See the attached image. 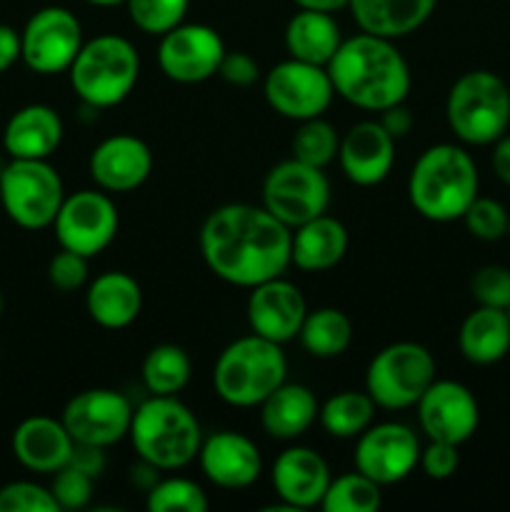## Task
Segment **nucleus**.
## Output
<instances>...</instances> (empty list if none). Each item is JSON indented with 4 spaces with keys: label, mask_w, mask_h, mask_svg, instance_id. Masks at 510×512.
Instances as JSON below:
<instances>
[{
    "label": "nucleus",
    "mask_w": 510,
    "mask_h": 512,
    "mask_svg": "<svg viewBox=\"0 0 510 512\" xmlns=\"http://www.w3.org/2000/svg\"><path fill=\"white\" fill-rule=\"evenodd\" d=\"M435 380V358L425 345L400 340L385 345L365 370V393L383 410L415 408Z\"/></svg>",
    "instance_id": "nucleus-8"
},
{
    "label": "nucleus",
    "mask_w": 510,
    "mask_h": 512,
    "mask_svg": "<svg viewBox=\"0 0 510 512\" xmlns=\"http://www.w3.org/2000/svg\"><path fill=\"white\" fill-rule=\"evenodd\" d=\"M415 410L425 438L453 443L458 448L473 438L480 425L478 400L458 380L435 378L423 398L415 403Z\"/></svg>",
    "instance_id": "nucleus-17"
},
{
    "label": "nucleus",
    "mask_w": 510,
    "mask_h": 512,
    "mask_svg": "<svg viewBox=\"0 0 510 512\" xmlns=\"http://www.w3.org/2000/svg\"><path fill=\"white\" fill-rule=\"evenodd\" d=\"M355 443V470L383 485L403 483L420 463V440L408 425L378 423L360 433Z\"/></svg>",
    "instance_id": "nucleus-16"
},
{
    "label": "nucleus",
    "mask_w": 510,
    "mask_h": 512,
    "mask_svg": "<svg viewBox=\"0 0 510 512\" xmlns=\"http://www.w3.org/2000/svg\"><path fill=\"white\" fill-rule=\"evenodd\" d=\"M348 245V228L338 218L323 213L293 228L290 265L303 273H325L345 258Z\"/></svg>",
    "instance_id": "nucleus-26"
},
{
    "label": "nucleus",
    "mask_w": 510,
    "mask_h": 512,
    "mask_svg": "<svg viewBox=\"0 0 510 512\" xmlns=\"http://www.w3.org/2000/svg\"><path fill=\"white\" fill-rule=\"evenodd\" d=\"M288 360L283 345L250 333L233 340L213 368L215 393L233 408H258L278 385L285 383Z\"/></svg>",
    "instance_id": "nucleus-5"
},
{
    "label": "nucleus",
    "mask_w": 510,
    "mask_h": 512,
    "mask_svg": "<svg viewBox=\"0 0 510 512\" xmlns=\"http://www.w3.org/2000/svg\"><path fill=\"white\" fill-rule=\"evenodd\" d=\"M105 463H108V458H105V448H98V445H85V443H75L73 453H70V460H68V465L78 468L80 473L90 475L93 480L103 475Z\"/></svg>",
    "instance_id": "nucleus-45"
},
{
    "label": "nucleus",
    "mask_w": 510,
    "mask_h": 512,
    "mask_svg": "<svg viewBox=\"0 0 510 512\" xmlns=\"http://www.w3.org/2000/svg\"><path fill=\"white\" fill-rule=\"evenodd\" d=\"M153 150L135 135L118 133L95 145L88 170L105 193H130L138 190L153 173Z\"/></svg>",
    "instance_id": "nucleus-20"
},
{
    "label": "nucleus",
    "mask_w": 510,
    "mask_h": 512,
    "mask_svg": "<svg viewBox=\"0 0 510 512\" xmlns=\"http://www.w3.org/2000/svg\"><path fill=\"white\" fill-rule=\"evenodd\" d=\"M0 198L18 228H50L65 200L63 178L48 160L10 158L0 170Z\"/></svg>",
    "instance_id": "nucleus-9"
},
{
    "label": "nucleus",
    "mask_w": 510,
    "mask_h": 512,
    "mask_svg": "<svg viewBox=\"0 0 510 512\" xmlns=\"http://www.w3.org/2000/svg\"><path fill=\"white\" fill-rule=\"evenodd\" d=\"M330 183L323 168L303 160H283L273 165L263 180V208L290 230L328 213Z\"/></svg>",
    "instance_id": "nucleus-10"
},
{
    "label": "nucleus",
    "mask_w": 510,
    "mask_h": 512,
    "mask_svg": "<svg viewBox=\"0 0 510 512\" xmlns=\"http://www.w3.org/2000/svg\"><path fill=\"white\" fill-rule=\"evenodd\" d=\"M88 260L85 255L60 248L48 263V280L60 293H75L88 283Z\"/></svg>",
    "instance_id": "nucleus-42"
},
{
    "label": "nucleus",
    "mask_w": 510,
    "mask_h": 512,
    "mask_svg": "<svg viewBox=\"0 0 510 512\" xmlns=\"http://www.w3.org/2000/svg\"><path fill=\"white\" fill-rule=\"evenodd\" d=\"M298 10H315V13L335 15L338 10L348 8L350 0H293Z\"/></svg>",
    "instance_id": "nucleus-50"
},
{
    "label": "nucleus",
    "mask_w": 510,
    "mask_h": 512,
    "mask_svg": "<svg viewBox=\"0 0 510 512\" xmlns=\"http://www.w3.org/2000/svg\"><path fill=\"white\" fill-rule=\"evenodd\" d=\"M63 118L45 103L15 110L3 128V148L10 158L48 160L63 143Z\"/></svg>",
    "instance_id": "nucleus-24"
},
{
    "label": "nucleus",
    "mask_w": 510,
    "mask_h": 512,
    "mask_svg": "<svg viewBox=\"0 0 510 512\" xmlns=\"http://www.w3.org/2000/svg\"><path fill=\"white\" fill-rule=\"evenodd\" d=\"M260 408V425L275 440H295L308 433L320 413V403L310 388L288 383L273 390Z\"/></svg>",
    "instance_id": "nucleus-28"
},
{
    "label": "nucleus",
    "mask_w": 510,
    "mask_h": 512,
    "mask_svg": "<svg viewBox=\"0 0 510 512\" xmlns=\"http://www.w3.org/2000/svg\"><path fill=\"white\" fill-rule=\"evenodd\" d=\"M508 318H510V308H508Z\"/></svg>",
    "instance_id": "nucleus-55"
},
{
    "label": "nucleus",
    "mask_w": 510,
    "mask_h": 512,
    "mask_svg": "<svg viewBox=\"0 0 510 512\" xmlns=\"http://www.w3.org/2000/svg\"><path fill=\"white\" fill-rule=\"evenodd\" d=\"M508 220L510 210L505 208L500 200L495 198H475L470 208L465 210L463 223L473 238L483 240V243H495L508 235Z\"/></svg>",
    "instance_id": "nucleus-38"
},
{
    "label": "nucleus",
    "mask_w": 510,
    "mask_h": 512,
    "mask_svg": "<svg viewBox=\"0 0 510 512\" xmlns=\"http://www.w3.org/2000/svg\"><path fill=\"white\" fill-rule=\"evenodd\" d=\"M90 5H98V8H115V5H125V0H85Z\"/></svg>",
    "instance_id": "nucleus-51"
},
{
    "label": "nucleus",
    "mask_w": 510,
    "mask_h": 512,
    "mask_svg": "<svg viewBox=\"0 0 510 512\" xmlns=\"http://www.w3.org/2000/svg\"><path fill=\"white\" fill-rule=\"evenodd\" d=\"M458 348L473 365H495L510 353V318L508 310L478 305L460 323Z\"/></svg>",
    "instance_id": "nucleus-29"
},
{
    "label": "nucleus",
    "mask_w": 510,
    "mask_h": 512,
    "mask_svg": "<svg viewBox=\"0 0 510 512\" xmlns=\"http://www.w3.org/2000/svg\"><path fill=\"white\" fill-rule=\"evenodd\" d=\"M5 310V298H3V290H0V315H3Z\"/></svg>",
    "instance_id": "nucleus-52"
},
{
    "label": "nucleus",
    "mask_w": 510,
    "mask_h": 512,
    "mask_svg": "<svg viewBox=\"0 0 510 512\" xmlns=\"http://www.w3.org/2000/svg\"><path fill=\"white\" fill-rule=\"evenodd\" d=\"M0 512H58L50 488L30 480H13L0 488Z\"/></svg>",
    "instance_id": "nucleus-40"
},
{
    "label": "nucleus",
    "mask_w": 510,
    "mask_h": 512,
    "mask_svg": "<svg viewBox=\"0 0 510 512\" xmlns=\"http://www.w3.org/2000/svg\"><path fill=\"white\" fill-rule=\"evenodd\" d=\"M50 493L58 503V510H83L93 500V478L80 473L73 465H65L58 473H53Z\"/></svg>",
    "instance_id": "nucleus-41"
},
{
    "label": "nucleus",
    "mask_w": 510,
    "mask_h": 512,
    "mask_svg": "<svg viewBox=\"0 0 510 512\" xmlns=\"http://www.w3.org/2000/svg\"><path fill=\"white\" fill-rule=\"evenodd\" d=\"M225 43L215 28L205 23H180L160 35L158 65L168 80L183 85L205 83L218 75Z\"/></svg>",
    "instance_id": "nucleus-14"
},
{
    "label": "nucleus",
    "mask_w": 510,
    "mask_h": 512,
    "mask_svg": "<svg viewBox=\"0 0 510 512\" xmlns=\"http://www.w3.org/2000/svg\"><path fill=\"white\" fill-rule=\"evenodd\" d=\"M270 480L285 510H310L320 508L333 475L318 450L293 445L275 458Z\"/></svg>",
    "instance_id": "nucleus-19"
},
{
    "label": "nucleus",
    "mask_w": 510,
    "mask_h": 512,
    "mask_svg": "<svg viewBox=\"0 0 510 512\" xmlns=\"http://www.w3.org/2000/svg\"><path fill=\"white\" fill-rule=\"evenodd\" d=\"M508 235H510V220H508Z\"/></svg>",
    "instance_id": "nucleus-53"
},
{
    "label": "nucleus",
    "mask_w": 510,
    "mask_h": 512,
    "mask_svg": "<svg viewBox=\"0 0 510 512\" xmlns=\"http://www.w3.org/2000/svg\"><path fill=\"white\" fill-rule=\"evenodd\" d=\"M0 208H3V198H0Z\"/></svg>",
    "instance_id": "nucleus-54"
},
{
    "label": "nucleus",
    "mask_w": 510,
    "mask_h": 512,
    "mask_svg": "<svg viewBox=\"0 0 510 512\" xmlns=\"http://www.w3.org/2000/svg\"><path fill=\"white\" fill-rule=\"evenodd\" d=\"M58 245L73 253L95 258L110 248L120 228V215L105 190H78L65 195L53 220Z\"/></svg>",
    "instance_id": "nucleus-12"
},
{
    "label": "nucleus",
    "mask_w": 510,
    "mask_h": 512,
    "mask_svg": "<svg viewBox=\"0 0 510 512\" xmlns=\"http://www.w3.org/2000/svg\"><path fill=\"white\" fill-rule=\"evenodd\" d=\"M445 118L465 145H493L510 128V88L490 70H468L450 88Z\"/></svg>",
    "instance_id": "nucleus-7"
},
{
    "label": "nucleus",
    "mask_w": 510,
    "mask_h": 512,
    "mask_svg": "<svg viewBox=\"0 0 510 512\" xmlns=\"http://www.w3.org/2000/svg\"><path fill=\"white\" fill-rule=\"evenodd\" d=\"M128 438L140 460L168 473L198 460L203 430L178 395H150L135 408Z\"/></svg>",
    "instance_id": "nucleus-4"
},
{
    "label": "nucleus",
    "mask_w": 510,
    "mask_h": 512,
    "mask_svg": "<svg viewBox=\"0 0 510 512\" xmlns=\"http://www.w3.org/2000/svg\"><path fill=\"white\" fill-rule=\"evenodd\" d=\"M293 230L263 205L228 203L215 208L200 228L198 245L215 278L235 288H255L290 268Z\"/></svg>",
    "instance_id": "nucleus-1"
},
{
    "label": "nucleus",
    "mask_w": 510,
    "mask_h": 512,
    "mask_svg": "<svg viewBox=\"0 0 510 512\" xmlns=\"http://www.w3.org/2000/svg\"><path fill=\"white\" fill-rule=\"evenodd\" d=\"M395 143L398 140L380 125V120H360L340 135V170L360 188L380 185L395 165Z\"/></svg>",
    "instance_id": "nucleus-21"
},
{
    "label": "nucleus",
    "mask_w": 510,
    "mask_h": 512,
    "mask_svg": "<svg viewBox=\"0 0 510 512\" xmlns=\"http://www.w3.org/2000/svg\"><path fill=\"white\" fill-rule=\"evenodd\" d=\"M23 58V40L13 25L0 23V73L13 68Z\"/></svg>",
    "instance_id": "nucleus-46"
},
{
    "label": "nucleus",
    "mask_w": 510,
    "mask_h": 512,
    "mask_svg": "<svg viewBox=\"0 0 510 512\" xmlns=\"http://www.w3.org/2000/svg\"><path fill=\"white\" fill-rule=\"evenodd\" d=\"M23 63L38 75L68 73L83 48V28L75 13L60 5H48L33 13L20 30Z\"/></svg>",
    "instance_id": "nucleus-13"
},
{
    "label": "nucleus",
    "mask_w": 510,
    "mask_h": 512,
    "mask_svg": "<svg viewBox=\"0 0 510 512\" xmlns=\"http://www.w3.org/2000/svg\"><path fill=\"white\" fill-rule=\"evenodd\" d=\"M218 75L235 88H250L260 80V65L253 55L243 50H225Z\"/></svg>",
    "instance_id": "nucleus-44"
},
{
    "label": "nucleus",
    "mask_w": 510,
    "mask_h": 512,
    "mask_svg": "<svg viewBox=\"0 0 510 512\" xmlns=\"http://www.w3.org/2000/svg\"><path fill=\"white\" fill-rule=\"evenodd\" d=\"M75 440L65 430L63 420L48 415H30L13 430V455L25 470L53 475L65 468Z\"/></svg>",
    "instance_id": "nucleus-23"
},
{
    "label": "nucleus",
    "mask_w": 510,
    "mask_h": 512,
    "mask_svg": "<svg viewBox=\"0 0 510 512\" xmlns=\"http://www.w3.org/2000/svg\"><path fill=\"white\" fill-rule=\"evenodd\" d=\"M70 85L93 110L120 105L140 78L138 48L123 35H98L80 48L68 70Z\"/></svg>",
    "instance_id": "nucleus-6"
},
{
    "label": "nucleus",
    "mask_w": 510,
    "mask_h": 512,
    "mask_svg": "<svg viewBox=\"0 0 510 512\" xmlns=\"http://www.w3.org/2000/svg\"><path fill=\"white\" fill-rule=\"evenodd\" d=\"M375 408L368 393H360V390H343V393H335L320 405L318 423L330 438L335 440H355L360 433L373 425Z\"/></svg>",
    "instance_id": "nucleus-32"
},
{
    "label": "nucleus",
    "mask_w": 510,
    "mask_h": 512,
    "mask_svg": "<svg viewBox=\"0 0 510 512\" xmlns=\"http://www.w3.org/2000/svg\"><path fill=\"white\" fill-rule=\"evenodd\" d=\"M478 165L473 155L453 143L430 145L415 160L408 178V198L415 213L433 223L463 220L478 198Z\"/></svg>",
    "instance_id": "nucleus-3"
},
{
    "label": "nucleus",
    "mask_w": 510,
    "mask_h": 512,
    "mask_svg": "<svg viewBox=\"0 0 510 512\" xmlns=\"http://www.w3.org/2000/svg\"><path fill=\"white\" fill-rule=\"evenodd\" d=\"M420 468L430 480H448L458 473L460 468V453L458 445L443 443V440H428L423 450H420Z\"/></svg>",
    "instance_id": "nucleus-43"
},
{
    "label": "nucleus",
    "mask_w": 510,
    "mask_h": 512,
    "mask_svg": "<svg viewBox=\"0 0 510 512\" xmlns=\"http://www.w3.org/2000/svg\"><path fill=\"white\" fill-rule=\"evenodd\" d=\"M263 95L275 113L303 123L330 108L335 88L325 65L288 58L265 73Z\"/></svg>",
    "instance_id": "nucleus-11"
},
{
    "label": "nucleus",
    "mask_w": 510,
    "mask_h": 512,
    "mask_svg": "<svg viewBox=\"0 0 510 512\" xmlns=\"http://www.w3.org/2000/svg\"><path fill=\"white\" fill-rule=\"evenodd\" d=\"M198 463L205 478L223 490L250 488L263 473L258 445L235 430H218L203 438Z\"/></svg>",
    "instance_id": "nucleus-22"
},
{
    "label": "nucleus",
    "mask_w": 510,
    "mask_h": 512,
    "mask_svg": "<svg viewBox=\"0 0 510 512\" xmlns=\"http://www.w3.org/2000/svg\"><path fill=\"white\" fill-rule=\"evenodd\" d=\"M413 123H415L413 113L405 108V103L393 105V108L383 110V115H380V125H383V128L388 130L395 140L405 138V135L413 130Z\"/></svg>",
    "instance_id": "nucleus-47"
},
{
    "label": "nucleus",
    "mask_w": 510,
    "mask_h": 512,
    "mask_svg": "<svg viewBox=\"0 0 510 512\" xmlns=\"http://www.w3.org/2000/svg\"><path fill=\"white\" fill-rule=\"evenodd\" d=\"M383 505V490L360 470L330 480L320 508L325 512H375Z\"/></svg>",
    "instance_id": "nucleus-34"
},
{
    "label": "nucleus",
    "mask_w": 510,
    "mask_h": 512,
    "mask_svg": "<svg viewBox=\"0 0 510 512\" xmlns=\"http://www.w3.org/2000/svg\"><path fill=\"white\" fill-rule=\"evenodd\" d=\"M340 150V135L328 120L310 118L298 123V130L293 135V158L303 160V163L315 165V168H325L333 160H338Z\"/></svg>",
    "instance_id": "nucleus-35"
},
{
    "label": "nucleus",
    "mask_w": 510,
    "mask_h": 512,
    "mask_svg": "<svg viewBox=\"0 0 510 512\" xmlns=\"http://www.w3.org/2000/svg\"><path fill=\"white\" fill-rule=\"evenodd\" d=\"M158 473H160V470L155 468V465L140 460L138 465H133V468H130V483H133L135 488L143 490V493H148V490L153 488V485L160 480Z\"/></svg>",
    "instance_id": "nucleus-49"
},
{
    "label": "nucleus",
    "mask_w": 510,
    "mask_h": 512,
    "mask_svg": "<svg viewBox=\"0 0 510 512\" xmlns=\"http://www.w3.org/2000/svg\"><path fill=\"white\" fill-rule=\"evenodd\" d=\"M85 310L100 328L123 330L138 320L143 310V290L133 275L123 270H108L85 290Z\"/></svg>",
    "instance_id": "nucleus-25"
},
{
    "label": "nucleus",
    "mask_w": 510,
    "mask_h": 512,
    "mask_svg": "<svg viewBox=\"0 0 510 512\" xmlns=\"http://www.w3.org/2000/svg\"><path fill=\"white\" fill-rule=\"evenodd\" d=\"M133 413V403L118 390L90 388L68 400L60 420L75 443L110 448L128 438Z\"/></svg>",
    "instance_id": "nucleus-15"
},
{
    "label": "nucleus",
    "mask_w": 510,
    "mask_h": 512,
    "mask_svg": "<svg viewBox=\"0 0 510 512\" xmlns=\"http://www.w3.org/2000/svg\"><path fill=\"white\" fill-rule=\"evenodd\" d=\"M438 0H350L348 10L363 33L398 40L423 28Z\"/></svg>",
    "instance_id": "nucleus-27"
},
{
    "label": "nucleus",
    "mask_w": 510,
    "mask_h": 512,
    "mask_svg": "<svg viewBox=\"0 0 510 512\" xmlns=\"http://www.w3.org/2000/svg\"><path fill=\"white\" fill-rule=\"evenodd\" d=\"M143 385L150 395H178L193 375L190 355L175 343H160L143 360Z\"/></svg>",
    "instance_id": "nucleus-33"
},
{
    "label": "nucleus",
    "mask_w": 510,
    "mask_h": 512,
    "mask_svg": "<svg viewBox=\"0 0 510 512\" xmlns=\"http://www.w3.org/2000/svg\"><path fill=\"white\" fill-rule=\"evenodd\" d=\"M343 43L338 20L330 13L298 10L285 25V50L290 58L305 63L328 65Z\"/></svg>",
    "instance_id": "nucleus-30"
},
{
    "label": "nucleus",
    "mask_w": 510,
    "mask_h": 512,
    "mask_svg": "<svg viewBox=\"0 0 510 512\" xmlns=\"http://www.w3.org/2000/svg\"><path fill=\"white\" fill-rule=\"evenodd\" d=\"M208 495L188 478H160L145 493V508L150 512H205Z\"/></svg>",
    "instance_id": "nucleus-36"
},
{
    "label": "nucleus",
    "mask_w": 510,
    "mask_h": 512,
    "mask_svg": "<svg viewBox=\"0 0 510 512\" xmlns=\"http://www.w3.org/2000/svg\"><path fill=\"white\" fill-rule=\"evenodd\" d=\"M490 165H493L495 178L510 188V135L505 133L493 143V155H490Z\"/></svg>",
    "instance_id": "nucleus-48"
},
{
    "label": "nucleus",
    "mask_w": 510,
    "mask_h": 512,
    "mask_svg": "<svg viewBox=\"0 0 510 512\" xmlns=\"http://www.w3.org/2000/svg\"><path fill=\"white\" fill-rule=\"evenodd\" d=\"M298 340L305 353L313 355V358H340L353 343V323L338 308L308 310Z\"/></svg>",
    "instance_id": "nucleus-31"
},
{
    "label": "nucleus",
    "mask_w": 510,
    "mask_h": 512,
    "mask_svg": "<svg viewBox=\"0 0 510 512\" xmlns=\"http://www.w3.org/2000/svg\"><path fill=\"white\" fill-rule=\"evenodd\" d=\"M470 295L485 308H510V268L505 265H483L470 278Z\"/></svg>",
    "instance_id": "nucleus-39"
},
{
    "label": "nucleus",
    "mask_w": 510,
    "mask_h": 512,
    "mask_svg": "<svg viewBox=\"0 0 510 512\" xmlns=\"http://www.w3.org/2000/svg\"><path fill=\"white\" fill-rule=\"evenodd\" d=\"M325 68L333 80L335 95L370 113H383L393 105L405 103L413 88L410 65L395 40L378 38L363 30L353 38H343Z\"/></svg>",
    "instance_id": "nucleus-2"
},
{
    "label": "nucleus",
    "mask_w": 510,
    "mask_h": 512,
    "mask_svg": "<svg viewBox=\"0 0 510 512\" xmlns=\"http://www.w3.org/2000/svg\"><path fill=\"white\" fill-rule=\"evenodd\" d=\"M245 313L255 335L283 345L298 338L305 315H308V303L298 285L280 275V278L265 280L250 288Z\"/></svg>",
    "instance_id": "nucleus-18"
},
{
    "label": "nucleus",
    "mask_w": 510,
    "mask_h": 512,
    "mask_svg": "<svg viewBox=\"0 0 510 512\" xmlns=\"http://www.w3.org/2000/svg\"><path fill=\"white\" fill-rule=\"evenodd\" d=\"M130 20L145 35H165L188 15L190 0H125Z\"/></svg>",
    "instance_id": "nucleus-37"
}]
</instances>
